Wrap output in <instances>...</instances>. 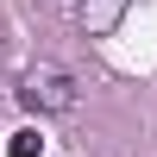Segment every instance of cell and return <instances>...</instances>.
Returning <instances> with one entry per match:
<instances>
[{
	"label": "cell",
	"instance_id": "7a4b0ae2",
	"mask_svg": "<svg viewBox=\"0 0 157 157\" xmlns=\"http://www.w3.org/2000/svg\"><path fill=\"white\" fill-rule=\"evenodd\" d=\"M38 151H44L38 132H13V145H6V157H38Z\"/></svg>",
	"mask_w": 157,
	"mask_h": 157
},
{
	"label": "cell",
	"instance_id": "6da1fadb",
	"mask_svg": "<svg viewBox=\"0 0 157 157\" xmlns=\"http://www.w3.org/2000/svg\"><path fill=\"white\" fill-rule=\"evenodd\" d=\"M19 101H25L32 113H75L82 88H75V75H69V69H57V63H38V69H25Z\"/></svg>",
	"mask_w": 157,
	"mask_h": 157
}]
</instances>
